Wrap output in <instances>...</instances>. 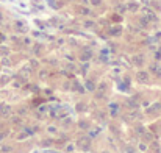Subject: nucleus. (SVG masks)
<instances>
[{
    "label": "nucleus",
    "instance_id": "obj_1",
    "mask_svg": "<svg viewBox=\"0 0 161 153\" xmlns=\"http://www.w3.org/2000/svg\"><path fill=\"white\" fill-rule=\"evenodd\" d=\"M0 114H2V116H8V114H10V106H0Z\"/></svg>",
    "mask_w": 161,
    "mask_h": 153
},
{
    "label": "nucleus",
    "instance_id": "obj_2",
    "mask_svg": "<svg viewBox=\"0 0 161 153\" xmlns=\"http://www.w3.org/2000/svg\"><path fill=\"white\" fill-rule=\"evenodd\" d=\"M139 80H141V81H144V80H147V75L144 76V75H142V74H141V75H139Z\"/></svg>",
    "mask_w": 161,
    "mask_h": 153
}]
</instances>
